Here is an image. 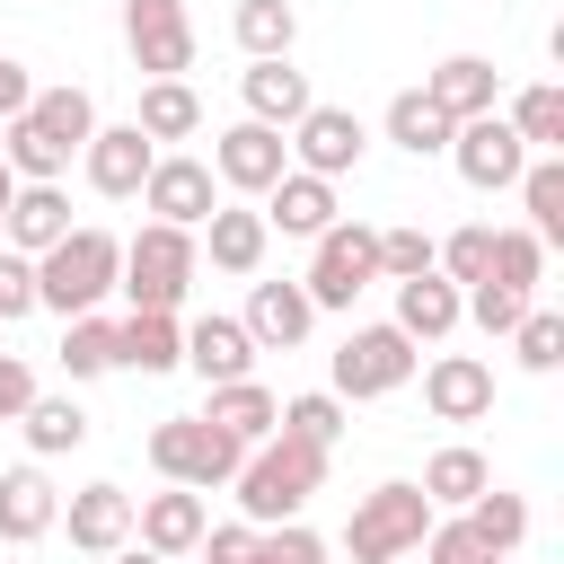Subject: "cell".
Masks as SVG:
<instances>
[{
  "label": "cell",
  "mask_w": 564,
  "mask_h": 564,
  "mask_svg": "<svg viewBox=\"0 0 564 564\" xmlns=\"http://www.w3.org/2000/svg\"><path fill=\"white\" fill-rule=\"evenodd\" d=\"M203 529H212V511H203V494H185V485H167V494H141L132 502V546H150V555H194L203 546Z\"/></svg>",
  "instance_id": "obj_16"
},
{
  "label": "cell",
  "mask_w": 564,
  "mask_h": 564,
  "mask_svg": "<svg viewBox=\"0 0 564 564\" xmlns=\"http://www.w3.org/2000/svg\"><path fill=\"white\" fill-rule=\"evenodd\" d=\"M423 97H432L449 123H476V115H494L502 70H494L485 53H449V62H432V70H423Z\"/></svg>",
  "instance_id": "obj_21"
},
{
  "label": "cell",
  "mask_w": 564,
  "mask_h": 564,
  "mask_svg": "<svg viewBox=\"0 0 564 564\" xmlns=\"http://www.w3.org/2000/svg\"><path fill=\"white\" fill-rule=\"evenodd\" d=\"M115 370H141V379L185 370V326H176V308H123V317H115Z\"/></svg>",
  "instance_id": "obj_20"
},
{
  "label": "cell",
  "mask_w": 564,
  "mask_h": 564,
  "mask_svg": "<svg viewBox=\"0 0 564 564\" xmlns=\"http://www.w3.org/2000/svg\"><path fill=\"white\" fill-rule=\"evenodd\" d=\"M282 441H308V449H335L344 441V397L335 388H308V397H282Z\"/></svg>",
  "instance_id": "obj_36"
},
{
  "label": "cell",
  "mask_w": 564,
  "mask_h": 564,
  "mask_svg": "<svg viewBox=\"0 0 564 564\" xmlns=\"http://www.w3.org/2000/svg\"><path fill=\"white\" fill-rule=\"evenodd\" d=\"M150 167H159V141H141L132 123H97L88 150H79V176H88V194H106V203H132Z\"/></svg>",
  "instance_id": "obj_14"
},
{
  "label": "cell",
  "mask_w": 564,
  "mask_h": 564,
  "mask_svg": "<svg viewBox=\"0 0 564 564\" xmlns=\"http://www.w3.org/2000/svg\"><path fill=\"white\" fill-rule=\"evenodd\" d=\"M423 564H485V538L467 529V511H449V520H432L423 529V546H414Z\"/></svg>",
  "instance_id": "obj_43"
},
{
  "label": "cell",
  "mask_w": 564,
  "mask_h": 564,
  "mask_svg": "<svg viewBox=\"0 0 564 564\" xmlns=\"http://www.w3.org/2000/svg\"><path fill=\"white\" fill-rule=\"evenodd\" d=\"M238 326H247V344H256V352H300V344H308V326H317V308H308V291H300V282H256Z\"/></svg>",
  "instance_id": "obj_19"
},
{
  "label": "cell",
  "mask_w": 564,
  "mask_h": 564,
  "mask_svg": "<svg viewBox=\"0 0 564 564\" xmlns=\"http://www.w3.org/2000/svg\"><path fill=\"white\" fill-rule=\"evenodd\" d=\"M432 273V238L423 229H379V282H414Z\"/></svg>",
  "instance_id": "obj_44"
},
{
  "label": "cell",
  "mask_w": 564,
  "mask_h": 564,
  "mask_svg": "<svg viewBox=\"0 0 564 564\" xmlns=\"http://www.w3.org/2000/svg\"><path fill=\"white\" fill-rule=\"evenodd\" d=\"M229 35H238L247 62H291V44H300V9H291V0H238V9H229Z\"/></svg>",
  "instance_id": "obj_31"
},
{
  "label": "cell",
  "mask_w": 564,
  "mask_h": 564,
  "mask_svg": "<svg viewBox=\"0 0 564 564\" xmlns=\"http://www.w3.org/2000/svg\"><path fill=\"white\" fill-rule=\"evenodd\" d=\"M9 194H18V176H9V159H0V220H9Z\"/></svg>",
  "instance_id": "obj_51"
},
{
  "label": "cell",
  "mask_w": 564,
  "mask_h": 564,
  "mask_svg": "<svg viewBox=\"0 0 564 564\" xmlns=\"http://www.w3.org/2000/svg\"><path fill=\"white\" fill-rule=\"evenodd\" d=\"M238 441L229 432H212L203 414H167V423H150V467L167 476V485H185V494H212V485H229L238 476Z\"/></svg>",
  "instance_id": "obj_7"
},
{
  "label": "cell",
  "mask_w": 564,
  "mask_h": 564,
  "mask_svg": "<svg viewBox=\"0 0 564 564\" xmlns=\"http://www.w3.org/2000/svg\"><path fill=\"white\" fill-rule=\"evenodd\" d=\"M26 97H35L26 62H18V53H0V123H18V115H26Z\"/></svg>",
  "instance_id": "obj_49"
},
{
  "label": "cell",
  "mask_w": 564,
  "mask_h": 564,
  "mask_svg": "<svg viewBox=\"0 0 564 564\" xmlns=\"http://www.w3.org/2000/svg\"><path fill=\"white\" fill-rule=\"evenodd\" d=\"M203 423H212V432H229L238 449H256V441H273L282 397H273L264 379H229V388H212V397H203Z\"/></svg>",
  "instance_id": "obj_27"
},
{
  "label": "cell",
  "mask_w": 564,
  "mask_h": 564,
  "mask_svg": "<svg viewBox=\"0 0 564 564\" xmlns=\"http://www.w3.org/2000/svg\"><path fill=\"white\" fill-rule=\"evenodd\" d=\"M423 405H432V423H485V414H494V361H476V352H432V361H423Z\"/></svg>",
  "instance_id": "obj_15"
},
{
  "label": "cell",
  "mask_w": 564,
  "mask_h": 564,
  "mask_svg": "<svg viewBox=\"0 0 564 564\" xmlns=\"http://www.w3.org/2000/svg\"><path fill=\"white\" fill-rule=\"evenodd\" d=\"M467 317H476L485 335H511V326L529 317V291H511V282H467Z\"/></svg>",
  "instance_id": "obj_42"
},
{
  "label": "cell",
  "mask_w": 564,
  "mask_h": 564,
  "mask_svg": "<svg viewBox=\"0 0 564 564\" xmlns=\"http://www.w3.org/2000/svg\"><path fill=\"white\" fill-rule=\"evenodd\" d=\"M502 123L520 132V150H529V159H564V88H555V79L520 88V97L502 106Z\"/></svg>",
  "instance_id": "obj_32"
},
{
  "label": "cell",
  "mask_w": 564,
  "mask_h": 564,
  "mask_svg": "<svg viewBox=\"0 0 564 564\" xmlns=\"http://www.w3.org/2000/svg\"><path fill=\"white\" fill-rule=\"evenodd\" d=\"M238 106H247V123L291 132V123L317 106V88H308V70H291V62H247V70H238Z\"/></svg>",
  "instance_id": "obj_17"
},
{
  "label": "cell",
  "mask_w": 564,
  "mask_h": 564,
  "mask_svg": "<svg viewBox=\"0 0 564 564\" xmlns=\"http://www.w3.org/2000/svg\"><path fill=\"white\" fill-rule=\"evenodd\" d=\"M485 282L538 291V282H546V238H538V229H494V264H485Z\"/></svg>",
  "instance_id": "obj_40"
},
{
  "label": "cell",
  "mask_w": 564,
  "mask_h": 564,
  "mask_svg": "<svg viewBox=\"0 0 564 564\" xmlns=\"http://www.w3.org/2000/svg\"><path fill=\"white\" fill-rule=\"evenodd\" d=\"M115 273H123V238L97 229V220H70V238L35 256V308H53V317H88V308H106Z\"/></svg>",
  "instance_id": "obj_3"
},
{
  "label": "cell",
  "mask_w": 564,
  "mask_h": 564,
  "mask_svg": "<svg viewBox=\"0 0 564 564\" xmlns=\"http://www.w3.org/2000/svg\"><path fill=\"white\" fill-rule=\"evenodd\" d=\"M194 273H203V256H194V229L141 220V229L123 238V273H115V291H123L132 308H176V300L194 291Z\"/></svg>",
  "instance_id": "obj_4"
},
{
  "label": "cell",
  "mask_w": 564,
  "mask_h": 564,
  "mask_svg": "<svg viewBox=\"0 0 564 564\" xmlns=\"http://www.w3.org/2000/svg\"><path fill=\"white\" fill-rule=\"evenodd\" d=\"M62 520H70V546H79V555H97V564H106L115 546H132V494H123V485H106V476H97V485H79Z\"/></svg>",
  "instance_id": "obj_25"
},
{
  "label": "cell",
  "mask_w": 564,
  "mask_h": 564,
  "mask_svg": "<svg viewBox=\"0 0 564 564\" xmlns=\"http://www.w3.org/2000/svg\"><path fill=\"white\" fill-rule=\"evenodd\" d=\"M123 44H132V70L185 79L194 70V18H185V0H123Z\"/></svg>",
  "instance_id": "obj_12"
},
{
  "label": "cell",
  "mask_w": 564,
  "mask_h": 564,
  "mask_svg": "<svg viewBox=\"0 0 564 564\" xmlns=\"http://www.w3.org/2000/svg\"><path fill=\"white\" fill-rule=\"evenodd\" d=\"M370 282H379V229L370 220H335L308 238V273H300L308 308H352Z\"/></svg>",
  "instance_id": "obj_6"
},
{
  "label": "cell",
  "mask_w": 564,
  "mask_h": 564,
  "mask_svg": "<svg viewBox=\"0 0 564 564\" xmlns=\"http://www.w3.org/2000/svg\"><path fill=\"white\" fill-rule=\"evenodd\" d=\"M379 132H388V141H397L405 159H441L458 123H449V115H441V106H432L423 88H397V97H388V115H379Z\"/></svg>",
  "instance_id": "obj_30"
},
{
  "label": "cell",
  "mask_w": 564,
  "mask_h": 564,
  "mask_svg": "<svg viewBox=\"0 0 564 564\" xmlns=\"http://www.w3.org/2000/svg\"><path fill=\"white\" fill-rule=\"evenodd\" d=\"M511 194H520V212H529L520 229H538V238L555 247V238H564V159H529Z\"/></svg>",
  "instance_id": "obj_34"
},
{
  "label": "cell",
  "mask_w": 564,
  "mask_h": 564,
  "mask_svg": "<svg viewBox=\"0 0 564 564\" xmlns=\"http://www.w3.org/2000/svg\"><path fill=\"white\" fill-rule=\"evenodd\" d=\"M194 555H203V564H247V555H256V529H247V520H220V529H203Z\"/></svg>",
  "instance_id": "obj_47"
},
{
  "label": "cell",
  "mask_w": 564,
  "mask_h": 564,
  "mask_svg": "<svg viewBox=\"0 0 564 564\" xmlns=\"http://www.w3.org/2000/svg\"><path fill=\"white\" fill-rule=\"evenodd\" d=\"M282 150H291V167H300V176L344 185V176L361 167V150H370V123H361L352 106H308V115L282 132Z\"/></svg>",
  "instance_id": "obj_9"
},
{
  "label": "cell",
  "mask_w": 564,
  "mask_h": 564,
  "mask_svg": "<svg viewBox=\"0 0 564 564\" xmlns=\"http://www.w3.org/2000/svg\"><path fill=\"white\" fill-rule=\"evenodd\" d=\"M256 212H264V229H282V238H317V229H335V212H344V203H335V185H326V176L282 167V185H273Z\"/></svg>",
  "instance_id": "obj_26"
},
{
  "label": "cell",
  "mask_w": 564,
  "mask_h": 564,
  "mask_svg": "<svg viewBox=\"0 0 564 564\" xmlns=\"http://www.w3.org/2000/svg\"><path fill=\"white\" fill-rule=\"evenodd\" d=\"M256 555L264 564H326V538L308 520H282V529H256Z\"/></svg>",
  "instance_id": "obj_45"
},
{
  "label": "cell",
  "mask_w": 564,
  "mask_h": 564,
  "mask_svg": "<svg viewBox=\"0 0 564 564\" xmlns=\"http://www.w3.org/2000/svg\"><path fill=\"white\" fill-rule=\"evenodd\" d=\"M132 203H141L150 220H167V229H203L229 194L212 185V167H203L194 150H159V167L141 176V194H132Z\"/></svg>",
  "instance_id": "obj_10"
},
{
  "label": "cell",
  "mask_w": 564,
  "mask_h": 564,
  "mask_svg": "<svg viewBox=\"0 0 564 564\" xmlns=\"http://www.w3.org/2000/svg\"><path fill=\"white\" fill-rule=\"evenodd\" d=\"M62 238H70V194H62V185H18V194H9V220H0V247L35 264V256L62 247Z\"/></svg>",
  "instance_id": "obj_22"
},
{
  "label": "cell",
  "mask_w": 564,
  "mask_h": 564,
  "mask_svg": "<svg viewBox=\"0 0 564 564\" xmlns=\"http://www.w3.org/2000/svg\"><path fill=\"white\" fill-rule=\"evenodd\" d=\"M132 132H141V141H194V132H203V97H194L185 79H150Z\"/></svg>",
  "instance_id": "obj_33"
},
{
  "label": "cell",
  "mask_w": 564,
  "mask_h": 564,
  "mask_svg": "<svg viewBox=\"0 0 564 564\" xmlns=\"http://www.w3.org/2000/svg\"><path fill=\"white\" fill-rule=\"evenodd\" d=\"M18 423H26V449H35V458H62V449H79V441H88L79 397H35Z\"/></svg>",
  "instance_id": "obj_37"
},
{
  "label": "cell",
  "mask_w": 564,
  "mask_h": 564,
  "mask_svg": "<svg viewBox=\"0 0 564 564\" xmlns=\"http://www.w3.org/2000/svg\"><path fill=\"white\" fill-rule=\"evenodd\" d=\"M414 361H423V352H414V344H405L388 317H379V326H352V335L335 344V397H344V405L397 397V388L414 379Z\"/></svg>",
  "instance_id": "obj_8"
},
{
  "label": "cell",
  "mask_w": 564,
  "mask_h": 564,
  "mask_svg": "<svg viewBox=\"0 0 564 564\" xmlns=\"http://www.w3.org/2000/svg\"><path fill=\"white\" fill-rule=\"evenodd\" d=\"M62 370H70V379H106V370H115V317H106V308L62 317Z\"/></svg>",
  "instance_id": "obj_35"
},
{
  "label": "cell",
  "mask_w": 564,
  "mask_h": 564,
  "mask_svg": "<svg viewBox=\"0 0 564 564\" xmlns=\"http://www.w3.org/2000/svg\"><path fill=\"white\" fill-rule=\"evenodd\" d=\"M511 352H520V370H564V308L529 300V317L511 326Z\"/></svg>",
  "instance_id": "obj_41"
},
{
  "label": "cell",
  "mask_w": 564,
  "mask_h": 564,
  "mask_svg": "<svg viewBox=\"0 0 564 564\" xmlns=\"http://www.w3.org/2000/svg\"><path fill=\"white\" fill-rule=\"evenodd\" d=\"M26 308H35V264H26V256H9V247H0V326H18V317H26Z\"/></svg>",
  "instance_id": "obj_46"
},
{
  "label": "cell",
  "mask_w": 564,
  "mask_h": 564,
  "mask_svg": "<svg viewBox=\"0 0 564 564\" xmlns=\"http://www.w3.org/2000/svg\"><path fill=\"white\" fill-rule=\"evenodd\" d=\"M238 520L247 529H282V520H300L308 511V494L326 485V449H308V441H256L247 458H238Z\"/></svg>",
  "instance_id": "obj_2"
},
{
  "label": "cell",
  "mask_w": 564,
  "mask_h": 564,
  "mask_svg": "<svg viewBox=\"0 0 564 564\" xmlns=\"http://www.w3.org/2000/svg\"><path fill=\"white\" fill-rule=\"evenodd\" d=\"M467 529L485 538V555H520V538H529V502L502 494V485H485V494L467 502Z\"/></svg>",
  "instance_id": "obj_38"
},
{
  "label": "cell",
  "mask_w": 564,
  "mask_h": 564,
  "mask_svg": "<svg viewBox=\"0 0 564 564\" xmlns=\"http://www.w3.org/2000/svg\"><path fill=\"white\" fill-rule=\"evenodd\" d=\"M458 317H467V291H458V282H441V273L397 282V317H388V326H397L405 344H449Z\"/></svg>",
  "instance_id": "obj_23"
},
{
  "label": "cell",
  "mask_w": 564,
  "mask_h": 564,
  "mask_svg": "<svg viewBox=\"0 0 564 564\" xmlns=\"http://www.w3.org/2000/svg\"><path fill=\"white\" fill-rule=\"evenodd\" d=\"M485 564H511V555H485Z\"/></svg>",
  "instance_id": "obj_52"
},
{
  "label": "cell",
  "mask_w": 564,
  "mask_h": 564,
  "mask_svg": "<svg viewBox=\"0 0 564 564\" xmlns=\"http://www.w3.org/2000/svg\"><path fill=\"white\" fill-rule=\"evenodd\" d=\"M449 167L476 185V194H511L520 185V167H529V150H520V132L502 123V106L494 115H476V123H458L449 132Z\"/></svg>",
  "instance_id": "obj_13"
},
{
  "label": "cell",
  "mask_w": 564,
  "mask_h": 564,
  "mask_svg": "<svg viewBox=\"0 0 564 564\" xmlns=\"http://www.w3.org/2000/svg\"><path fill=\"white\" fill-rule=\"evenodd\" d=\"M26 405H35V370H26L18 352H0V423H18Z\"/></svg>",
  "instance_id": "obj_48"
},
{
  "label": "cell",
  "mask_w": 564,
  "mask_h": 564,
  "mask_svg": "<svg viewBox=\"0 0 564 564\" xmlns=\"http://www.w3.org/2000/svg\"><path fill=\"white\" fill-rule=\"evenodd\" d=\"M185 370L203 379V388H229V379H256V344H247V326L238 317H194L185 326Z\"/></svg>",
  "instance_id": "obj_24"
},
{
  "label": "cell",
  "mask_w": 564,
  "mask_h": 564,
  "mask_svg": "<svg viewBox=\"0 0 564 564\" xmlns=\"http://www.w3.org/2000/svg\"><path fill=\"white\" fill-rule=\"evenodd\" d=\"M485 485H494V467H485V449H467V441H441V449L423 458V502H432V511H467Z\"/></svg>",
  "instance_id": "obj_29"
},
{
  "label": "cell",
  "mask_w": 564,
  "mask_h": 564,
  "mask_svg": "<svg viewBox=\"0 0 564 564\" xmlns=\"http://www.w3.org/2000/svg\"><path fill=\"white\" fill-rule=\"evenodd\" d=\"M106 564H167V555H150V546H115Z\"/></svg>",
  "instance_id": "obj_50"
},
{
  "label": "cell",
  "mask_w": 564,
  "mask_h": 564,
  "mask_svg": "<svg viewBox=\"0 0 564 564\" xmlns=\"http://www.w3.org/2000/svg\"><path fill=\"white\" fill-rule=\"evenodd\" d=\"M88 132H97V97H88L79 79H53V88L26 97V115H18L9 141H0V159H9L18 185H62L70 159L88 150Z\"/></svg>",
  "instance_id": "obj_1"
},
{
  "label": "cell",
  "mask_w": 564,
  "mask_h": 564,
  "mask_svg": "<svg viewBox=\"0 0 564 564\" xmlns=\"http://www.w3.org/2000/svg\"><path fill=\"white\" fill-rule=\"evenodd\" d=\"M432 520H441V511L423 502V485H370V494L352 502V520H344V555H352V564H405Z\"/></svg>",
  "instance_id": "obj_5"
},
{
  "label": "cell",
  "mask_w": 564,
  "mask_h": 564,
  "mask_svg": "<svg viewBox=\"0 0 564 564\" xmlns=\"http://www.w3.org/2000/svg\"><path fill=\"white\" fill-rule=\"evenodd\" d=\"M212 185L220 194H238V203H264L273 185H282V167H291V150H282V132H264V123H229L220 141H212Z\"/></svg>",
  "instance_id": "obj_11"
},
{
  "label": "cell",
  "mask_w": 564,
  "mask_h": 564,
  "mask_svg": "<svg viewBox=\"0 0 564 564\" xmlns=\"http://www.w3.org/2000/svg\"><path fill=\"white\" fill-rule=\"evenodd\" d=\"M264 247H273V229L256 203H220L194 229V256H212V273H264Z\"/></svg>",
  "instance_id": "obj_18"
},
{
  "label": "cell",
  "mask_w": 564,
  "mask_h": 564,
  "mask_svg": "<svg viewBox=\"0 0 564 564\" xmlns=\"http://www.w3.org/2000/svg\"><path fill=\"white\" fill-rule=\"evenodd\" d=\"M485 264H494V220H467V229H449V238H432V273L441 282H485Z\"/></svg>",
  "instance_id": "obj_39"
},
{
  "label": "cell",
  "mask_w": 564,
  "mask_h": 564,
  "mask_svg": "<svg viewBox=\"0 0 564 564\" xmlns=\"http://www.w3.org/2000/svg\"><path fill=\"white\" fill-rule=\"evenodd\" d=\"M53 520H62L53 476H44V467H9V476H0V538H9V546H35Z\"/></svg>",
  "instance_id": "obj_28"
}]
</instances>
